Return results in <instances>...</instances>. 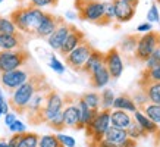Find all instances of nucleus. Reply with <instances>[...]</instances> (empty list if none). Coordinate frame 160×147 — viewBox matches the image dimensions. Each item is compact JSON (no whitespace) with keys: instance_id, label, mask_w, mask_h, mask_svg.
I'll list each match as a JSON object with an SVG mask.
<instances>
[{"instance_id":"40","label":"nucleus","mask_w":160,"mask_h":147,"mask_svg":"<svg viewBox=\"0 0 160 147\" xmlns=\"http://www.w3.org/2000/svg\"><path fill=\"white\" fill-rule=\"evenodd\" d=\"M144 63H146V68H153V66L160 65V47H157V49L148 56V59H147Z\"/></svg>"},{"instance_id":"44","label":"nucleus","mask_w":160,"mask_h":147,"mask_svg":"<svg viewBox=\"0 0 160 147\" xmlns=\"http://www.w3.org/2000/svg\"><path fill=\"white\" fill-rule=\"evenodd\" d=\"M90 147H118V144L109 141V140H106V138H102L100 141H97L96 144H92V146H90Z\"/></svg>"},{"instance_id":"15","label":"nucleus","mask_w":160,"mask_h":147,"mask_svg":"<svg viewBox=\"0 0 160 147\" xmlns=\"http://www.w3.org/2000/svg\"><path fill=\"white\" fill-rule=\"evenodd\" d=\"M84 40H85V35H84L82 31L78 29L75 25L71 24V31H69L68 37L65 38V41H63L62 47L59 49V53L62 54V56H66L69 52H72L77 46H79V44L82 43Z\"/></svg>"},{"instance_id":"9","label":"nucleus","mask_w":160,"mask_h":147,"mask_svg":"<svg viewBox=\"0 0 160 147\" xmlns=\"http://www.w3.org/2000/svg\"><path fill=\"white\" fill-rule=\"evenodd\" d=\"M31 75H32V72L25 68H18L13 71H9V72H2L0 74V84L5 90L12 93L15 88L22 85Z\"/></svg>"},{"instance_id":"36","label":"nucleus","mask_w":160,"mask_h":147,"mask_svg":"<svg viewBox=\"0 0 160 147\" xmlns=\"http://www.w3.org/2000/svg\"><path fill=\"white\" fill-rule=\"evenodd\" d=\"M132 100H134V103L137 104V108H138V110H141V109L146 106L148 102V99H147V94L141 90L140 87H138V91H135V94H134V97H132Z\"/></svg>"},{"instance_id":"4","label":"nucleus","mask_w":160,"mask_h":147,"mask_svg":"<svg viewBox=\"0 0 160 147\" xmlns=\"http://www.w3.org/2000/svg\"><path fill=\"white\" fill-rule=\"evenodd\" d=\"M109 127H110V109H100L87 124V127L84 128L88 138V146H92L104 138V134Z\"/></svg>"},{"instance_id":"39","label":"nucleus","mask_w":160,"mask_h":147,"mask_svg":"<svg viewBox=\"0 0 160 147\" xmlns=\"http://www.w3.org/2000/svg\"><path fill=\"white\" fill-rule=\"evenodd\" d=\"M56 137H58L59 143H60L63 147H75V146H77L75 138L71 137V135H68V134H63L62 131L58 132V134H56Z\"/></svg>"},{"instance_id":"6","label":"nucleus","mask_w":160,"mask_h":147,"mask_svg":"<svg viewBox=\"0 0 160 147\" xmlns=\"http://www.w3.org/2000/svg\"><path fill=\"white\" fill-rule=\"evenodd\" d=\"M63 106H65V99H63V96L50 88L47 96H46L44 108L41 109V112H40L35 124H47L53 116H56L59 112H62Z\"/></svg>"},{"instance_id":"14","label":"nucleus","mask_w":160,"mask_h":147,"mask_svg":"<svg viewBox=\"0 0 160 147\" xmlns=\"http://www.w3.org/2000/svg\"><path fill=\"white\" fill-rule=\"evenodd\" d=\"M69 31H71V24L69 22H66V21H63V22H60L59 24V27L56 29H54L53 33L47 37V44H49V47L52 50H54V52H59V49L62 47L63 41H65V38L68 37Z\"/></svg>"},{"instance_id":"50","label":"nucleus","mask_w":160,"mask_h":147,"mask_svg":"<svg viewBox=\"0 0 160 147\" xmlns=\"http://www.w3.org/2000/svg\"><path fill=\"white\" fill-rule=\"evenodd\" d=\"M0 147H10V146H9V143H8V140L0 138Z\"/></svg>"},{"instance_id":"30","label":"nucleus","mask_w":160,"mask_h":147,"mask_svg":"<svg viewBox=\"0 0 160 147\" xmlns=\"http://www.w3.org/2000/svg\"><path fill=\"white\" fill-rule=\"evenodd\" d=\"M126 134H128V137L129 138H134V140H141V138H147L150 137L148 134H147L142 128L138 125V124L132 119V122L129 124V127L126 128Z\"/></svg>"},{"instance_id":"2","label":"nucleus","mask_w":160,"mask_h":147,"mask_svg":"<svg viewBox=\"0 0 160 147\" xmlns=\"http://www.w3.org/2000/svg\"><path fill=\"white\" fill-rule=\"evenodd\" d=\"M43 9L28 5L27 8H18L16 10H13L9 18L13 21L15 27L19 33H22L24 35H35V31L43 19Z\"/></svg>"},{"instance_id":"18","label":"nucleus","mask_w":160,"mask_h":147,"mask_svg":"<svg viewBox=\"0 0 160 147\" xmlns=\"http://www.w3.org/2000/svg\"><path fill=\"white\" fill-rule=\"evenodd\" d=\"M90 85L96 90H100V88H104L107 84L110 83V74L107 71V68L104 66V63L100 65L97 69H94L90 75Z\"/></svg>"},{"instance_id":"7","label":"nucleus","mask_w":160,"mask_h":147,"mask_svg":"<svg viewBox=\"0 0 160 147\" xmlns=\"http://www.w3.org/2000/svg\"><path fill=\"white\" fill-rule=\"evenodd\" d=\"M29 60V53L25 49L0 50V74L22 68Z\"/></svg>"},{"instance_id":"29","label":"nucleus","mask_w":160,"mask_h":147,"mask_svg":"<svg viewBox=\"0 0 160 147\" xmlns=\"http://www.w3.org/2000/svg\"><path fill=\"white\" fill-rule=\"evenodd\" d=\"M141 112L144 113L148 119H151L153 122L160 124V104H154V103H147L144 108L141 109Z\"/></svg>"},{"instance_id":"16","label":"nucleus","mask_w":160,"mask_h":147,"mask_svg":"<svg viewBox=\"0 0 160 147\" xmlns=\"http://www.w3.org/2000/svg\"><path fill=\"white\" fill-rule=\"evenodd\" d=\"M112 3L115 6V21H118L119 24H126L134 19L137 13V8L128 5L122 0H112Z\"/></svg>"},{"instance_id":"23","label":"nucleus","mask_w":160,"mask_h":147,"mask_svg":"<svg viewBox=\"0 0 160 147\" xmlns=\"http://www.w3.org/2000/svg\"><path fill=\"white\" fill-rule=\"evenodd\" d=\"M150 83H160V65L153 66V68L142 69L137 85L141 87V85H146V84H150Z\"/></svg>"},{"instance_id":"5","label":"nucleus","mask_w":160,"mask_h":147,"mask_svg":"<svg viewBox=\"0 0 160 147\" xmlns=\"http://www.w3.org/2000/svg\"><path fill=\"white\" fill-rule=\"evenodd\" d=\"M157 47H160V33L159 31L151 29L148 33L140 34L135 52H134V58H135V60L144 63L147 59H148V56H150Z\"/></svg>"},{"instance_id":"1","label":"nucleus","mask_w":160,"mask_h":147,"mask_svg":"<svg viewBox=\"0 0 160 147\" xmlns=\"http://www.w3.org/2000/svg\"><path fill=\"white\" fill-rule=\"evenodd\" d=\"M44 84H46V79L41 74H32L22 85L15 88L10 93L9 100V106L13 109V112L18 113V115L25 113V109L28 106L31 97L37 93V90L43 87Z\"/></svg>"},{"instance_id":"28","label":"nucleus","mask_w":160,"mask_h":147,"mask_svg":"<svg viewBox=\"0 0 160 147\" xmlns=\"http://www.w3.org/2000/svg\"><path fill=\"white\" fill-rule=\"evenodd\" d=\"M40 135L37 132H28L25 131L19 138L18 147H38Z\"/></svg>"},{"instance_id":"11","label":"nucleus","mask_w":160,"mask_h":147,"mask_svg":"<svg viewBox=\"0 0 160 147\" xmlns=\"http://www.w3.org/2000/svg\"><path fill=\"white\" fill-rule=\"evenodd\" d=\"M104 66H106L109 74H110L112 79H119L122 77L125 65H123L122 54L118 50V47H112L110 50H107L104 53Z\"/></svg>"},{"instance_id":"21","label":"nucleus","mask_w":160,"mask_h":147,"mask_svg":"<svg viewBox=\"0 0 160 147\" xmlns=\"http://www.w3.org/2000/svg\"><path fill=\"white\" fill-rule=\"evenodd\" d=\"M132 118H134V121H135L148 135H154L156 132H157V129H159V124H156V122H153L151 119H148L141 110H135Z\"/></svg>"},{"instance_id":"33","label":"nucleus","mask_w":160,"mask_h":147,"mask_svg":"<svg viewBox=\"0 0 160 147\" xmlns=\"http://www.w3.org/2000/svg\"><path fill=\"white\" fill-rule=\"evenodd\" d=\"M18 29L15 27L13 21L6 16H0V34H15Z\"/></svg>"},{"instance_id":"25","label":"nucleus","mask_w":160,"mask_h":147,"mask_svg":"<svg viewBox=\"0 0 160 147\" xmlns=\"http://www.w3.org/2000/svg\"><path fill=\"white\" fill-rule=\"evenodd\" d=\"M77 102H78V108H79V118H81L79 128H81V129H84V128L87 127V124L92 119V116H94V115H96L100 109H98V110H92V109H90L87 106V103L84 102L81 97H78Z\"/></svg>"},{"instance_id":"43","label":"nucleus","mask_w":160,"mask_h":147,"mask_svg":"<svg viewBox=\"0 0 160 147\" xmlns=\"http://www.w3.org/2000/svg\"><path fill=\"white\" fill-rule=\"evenodd\" d=\"M59 0H29V6L34 8H47V6H56Z\"/></svg>"},{"instance_id":"31","label":"nucleus","mask_w":160,"mask_h":147,"mask_svg":"<svg viewBox=\"0 0 160 147\" xmlns=\"http://www.w3.org/2000/svg\"><path fill=\"white\" fill-rule=\"evenodd\" d=\"M115 93L110 88H103V91L100 93V109H112L113 100H115Z\"/></svg>"},{"instance_id":"49","label":"nucleus","mask_w":160,"mask_h":147,"mask_svg":"<svg viewBox=\"0 0 160 147\" xmlns=\"http://www.w3.org/2000/svg\"><path fill=\"white\" fill-rule=\"evenodd\" d=\"M122 2H125V3L134 6V8H138V3H140V0H122Z\"/></svg>"},{"instance_id":"24","label":"nucleus","mask_w":160,"mask_h":147,"mask_svg":"<svg viewBox=\"0 0 160 147\" xmlns=\"http://www.w3.org/2000/svg\"><path fill=\"white\" fill-rule=\"evenodd\" d=\"M138 38H140V33L125 35V37L122 38L121 44H119V47H118V50L121 52V54L123 53V54H132V56H134V52H135Z\"/></svg>"},{"instance_id":"45","label":"nucleus","mask_w":160,"mask_h":147,"mask_svg":"<svg viewBox=\"0 0 160 147\" xmlns=\"http://www.w3.org/2000/svg\"><path fill=\"white\" fill-rule=\"evenodd\" d=\"M153 29V27H151L150 22H142V24H140L138 27H137V33H141V34H144V33H148V31H151Z\"/></svg>"},{"instance_id":"26","label":"nucleus","mask_w":160,"mask_h":147,"mask_svg":"<svg viewBox=\"0 0 160 147\" xmlns=\"http://www.w3.org/2000/svg\"><path fill=\"white\" fill-rule=\"evenodd\" d=\"M104 138L109 140V141L115 143V144H121L122 141H125L128 138V134H126V129H122V128H116L110 125L107 128L106 134H104Z\"/></svg>"},{"instance_id":"12","label":"nucleus","mask_w":160,"mask_h":147,"mask_svg":"<svg viewBox=\"0 0 160 147\" xmlns=\"http://www.w3.org/2000/svg\"><path fill=\"white\" fill-rule=\"evenodd\" d=\"M65 106H63V122L65 128H73V129H81L79 128V108H78V99H71V96H65Z\"/></svg>"},{"instance_id":"8","label":"nucleus","mask_w":160,"mask_h":147,"mask_svg":"<svg viewBox=\"0 0 160 147\" xmlns=\"http://www.w3.org/2000/svg\"><path fill=\"white\" fill-rule=\"evenodd\" d=\"M92 49L94 47L91 44L88 43L87 40H84L82 43L79 46H77L72 52H69L66 56H63L65 58V63L68 65L72 71H81L84 63H85V60H87L90 53L92 52Z\"/></svg>"},{"instance_id":"34","label":"nucleus","mask_w":160,"mask_h":147,"mask_svg":"<svg viewBox=\"0 0 160 147\" xmlns=\"http://www.w3.org/2000/svg\"><path fill=\"white\" fill-rule=\"evenodd\" d=\"M38 147H63V146L59 143L56 135H53V134H46L43 137H40Z\"/></svg>"},{"instance_id":"42","label":"nucleus","mask_w":160,"mask_h":147,"mask_svg":"<svg viewBox=\"0 0 160 147\" xmlns=\"http://www.w3.org/2000/svg\"><path fill=\"white\" fill-rule=\"evenodd\" d=\"M147 22H150V24H153V22H160V13H159V9H157V5H156V3H153L151 8L148 9V12H147Z\"/></svg>"},{"instance_id":"32","label":"nucleus","mask_w":160,"mask_h":147,"mask_svg":"<svg viewBox=\"0 0 160 147\" xmlns=\"http://www.w3.org/2000/svg\"><path fill=\"white\" fill-rule=\"evenodd\" d=\"M84 102L87 103V106L92 110H98L100 109V94L97 91H90V93H84L81 96Z\"/></svg>"},{"instance_id":"46","label":"nucleus","mask_w":160,"mask_h":147,"mask_svg":"<svg viewBox=\"0 0 160 147\" xmlns=\"http://www.w3.org/2000/svg\"><path fill=\"white\" fill-rule=\"evenodd\" d=\"M3 116H5V125H6V127H9L10 124H12L15 119H16V113H15V112H10V110H9V112L5 113Z\"/></svg>"},{"instance_id":"27","label":"nucleus","mask_w":160,"mask_h":147,"mask_svg":"<svg viewBox=\"0 0 160 147\" xmlns=\"http://www.w3.org/2000/svg\"><path fill=\"white\" fill-rule=\"evenodd\" d=\"M141 90L147 94V99L150 103L160 104V83H150L146 85H141Z\"/></svg>"},{"instance_id":"41","label":"nucleus","mask_w":160,"mask_h":147,"mask_svg":"<svg viewBox=\"0 0 160 147\" xmlns=\"http://www.w3.org/2000/svg\"><path fill=\"white\" fill-rule=\"evenodd\" d=\"M9 131L12 132V134H22V132L27 131V125L16 118L13 122L9 125Z\"/></svg>"},{"instance_id":"19","label":"nucleus","mask_w":160,"mask_h":147,"mask_svg":"<svg viewBox=\"0 0 160 147\" xmlns=\"http://www.w3.org/2000/svg\"><path fill=\"white\" fill-rule=\"evenodd\" d=\"M134 118L129 115V112L126 110H121V109H110V125L116 128H122L126 129L129 127V124L132 122Z\"/></svg>"},{"instance_id":"48","label":"nucleus","mask_w":160,"mask_h":147,"mask_svg":"<svg viewBox=\"0 0 160 147\" xmlns=\"http://www.w3.org/2000/svg\"><path fill=\"white\" fill-rule=\"evenodd\" d=\"M65 18H66V21H73L78 18V13L73 12V10H68V12L65 13Z\"/></svg>"},{"instance_id":"10","label":"nucleus","mask_w":160,"mask_h":147,"mask_svg":"<svg viewBox=\"0 0 160 147\" xmlns=\"http://www.w3.org/2000/svg\"><path fill=\"white\" fill-rule=\"evenodd\" d=\"M49 90H50L49 84L46 83L40 90H37V93L31 97V100H29L28 106H27V109H25V115H27V118H28V121L31 124L37 122V118H38L41 109L44 108L46 96H47V93H49Z\"/></svg>"},{"instance_id":"3","label":"nucleus","mask_w":160,"mask_h":147,"mask_svg":"<svg viewBox=\"0 0 160 147\" xmlns=\"http://www.w3.org/2000/svg\"><path fill=\"white\" fill-rule=\"evenodd\" d=\"M78 18L104 27V3L100 0H75Z\"/></svg>"},{"instance_id":"51","label":"nucleus","mask_w":160,"mask_h":147,"mask_svg":"<svg viewBox=\"0 0 160 147\" xmlns=\"http://www.w3.org/2000/svg\"><path fill=\"white\" fill-rule=\"evenodd\" d=\"M156 2H157V3H159V5H160V0H156Z\"/></svg>"},{"instance_id":"37","label":"nucleus","mask_w":160,"mask_h":147,"mask_svg":"<svg viewBox=\"0 0 160 147\" xmlns=\"http://www.w3.org/2000/svg\"><path fill=\"white\" fill-rule=\"evenodd\" d=\"M104 3V25H110L112 21L115 19V6L110 2H103Z\"/></svg>"},{"instance_id":"20","label":"nucleus","mask_w":160,"mask_h":147,"mask_svg":"<svg viewBox=\"0 0 160 147\" xmlns=\"http://www.w3.org/2000/svg\"><path fill=\"white\" fill-rule=\"evenodd\" d=\"M103 63H104V53L100 52V50L92 49V52L90 53V56H88L87 60H85V63H84V66H82L81 71H82L84 74L90 75L94 69H97L98 66L103 65Z\"/></svg>"},{"instance_id":"47","label":"nucleus","mask_w":160,"mask_h":147,"mask_svg":"<svg viewBox=\"0 0 160 147\" xmlns=\"http://www.w3.org/2000/svg\"><path fill=\"white\" fill-rule=\"evenodd\" d=\"M138 144H137V140H134V138H126L125 141H122L121 144H118V147H137Z\"/></svg>"},{"instance_id":"38","label":"nucleus","mask_w":160,"mask_h":147,"mask_svg":"<svg viewBox=\"0 0 160 147\" xmlns=\"http://www.w3.org/2000/svg\"><path fill=\"white\" fill-rule=\"evenodd\" d=\"M49 66L53 69L56 74H60V75H62V74H65V71H66L65 65H63L62 62H60V60H59V59L54 56V54H52V56H50V59H49Z\"/></svg>"},{"instance_id":"17","label":"nucleus","mask_w":160,"mask_h":147,"mask_svg":"<svg viewBox=\"0 0 160 147\" xmlns=\"http://www.w3.org/2000/svg\"><path fill=\"white\" fill-rule=\"evenodd\" d=\"M24 34L15 33V34H0V50H19L24 49Z\"/></svg>"},{"instance_id":"52","label":"nucleus","mask_w":160,"mask_h":147,"mask_svg":"<svg viewBox=\"0 0 160 147\" xmlns=\"http://www.w3.org/2000/svg\"><path fill=\"white\" fill-rule=\"evenodd\" d=\"M3 2H5V0H0V3H3Z\"/></svg>"},{"instance_id":"13","label":"nucleus","mask_w":160,"mask_h":147,"mask_svg":"<svg viewBox=\"0 0 160 147\" xmlns=\"http://www.w3.org/2000/svg\"><path fill=\"white\" fill-rule=\"evenodd\" d=\"M63 21L65 19L60 18V16H56V15L50 13V12H44L43 19H41L38 28L35 31V37H38V38H47L54 29L59 27V24L63 22Z\"/></svg>"},{"instance_id":"22","label":"nucleus","mask_w":160,"mask_h":147,"mask_svg":"<svg viewBox=\"0 0 160 147\" xmlns=\"http://www.w3.org/2000/svg\"><path fill=\"white\" fill-rule=\"evenodd\" d=\"M112 109H121V110H126L129 113H134L135 110H138L137 104L134 103V100H132V97L129 94H121V96L115 97Z\"/></svg>"},{"instance_id":"35","label":"nucleus","mask_w":160,"mask_h":147,"mask_svg":"<svg viewBox=\"0 0 160 147\" xmlns=\"http://www.w3.org/2000/svg\"><path fill=\"white\" fill-rule=\"evenodd\" d=\"M47 125H49L52 129H54V131H58V132H60L62 129H65V122H63V112H59L56 116L52 118L49 122H47Z\"/></svg>"}]
</instances>
